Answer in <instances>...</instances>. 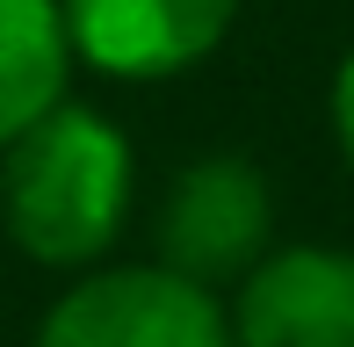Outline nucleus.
<instances>
[{"label":"nucleus","mask_w":354,"mask_h":347,"mask_svg":"<svg viewBox=\"0 0 354 347\" xmlns=\"http://www.w3.org/2000/svg\"><path fill=\"white\" fill-rule=\"evenodd\" d=\"M0 217L44 268H87L131 217V145L109 116L58 102L0 145Z\"/></svg>","instance_id":"f257e3e1"},{"label":"nucleus","mask_w":354,"mask_h":347,"mask_svg":"<svg viewBox=\"0 0 354 347\" xmlns=\"http://www.w3.org/2000/svg\"><path fill=\"white\" fill-rule=\"evenodd\" d=\"M37 347H232V319L174 268H102L44 311Z\"/></svg>","instance_id":"f03ea898"},{"label":"nucleus","mask_w":354,"mask_h":347,"mask_svg":"<svg viewBox=\"0 0 354 347\" xmlns=\"http://www.w3.org/2000/svg\"><path fill=\"white\" fill-rule=\"evenodd\" d=\"M268 225H275V203H268V181L253 160H196L181 167V181L159 203V268L188 282H224L261 268Z\"/></svg>","instance_id":"7ed1b4c3"},{"label":"nucleus","mask_w":354,"mask_h":347,"mask_svg":"<svg viewBox=\"0 0 354 347\" xmlns=\"http://www.w3.org/2000/svg\"><path fill=\"white\" fill-rule=\"evenodd\" d=\"M73 58L109 80H167L224 44L239 0H58Z\"/></svg>","instance_id":"20e7f679"},{"label":"nucleus","mask_w":354,"mask_h":347,"mask_svg":"<svg viewBox=\"0 0 354 347\" xmlns=\"http://www.w3.org/2000/svg\"><path fill=\"white\" fill-rule=\"evenodd\" d=\"M232 347H354V254L282 246L246 268Z\"/></svg>","instance_id":"39448f33"},{"label":"nucleus","mask_w":354,"mask_h":347,"mask_svg":"<svg viewBox=\"0 0 354 347\" xmlns=\"http://www.w3.org/2000/svg\"><path fill=\"white\" fill-rule=\"evenodd\" d=\"M73 37L58 0H0V145L66 102Z\"/></svg>","instance_id":"423d86ee"},{"label":"nucleus","mask_w":354,"mask_h":347,"mask_svg":"<svg viewBox=\"0 0 354 347\" xmlns=\"http://www.w3.org/2000/svg\"><path fill=\"white\" fill-rule=\"evenodd\" d=\"M333 131H340V152L354 160V51H347L340 80H333Z\"/></svg>","instance_id":"0eeeda50"}]
</instances>
